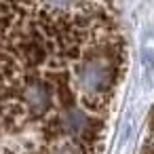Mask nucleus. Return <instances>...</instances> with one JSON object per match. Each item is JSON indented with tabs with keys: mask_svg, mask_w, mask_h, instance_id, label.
Returning <instances> with one entry per match:
<instances>
[{
	"mask_svg": "<svg viewBox=\"0 0 154 154\" xmlns=\"http://www.w3.org/2000/svg\"><path fill=\"white\" fill-rule=\"evenodd\" d=\"M137 154H154V110L148 118V125H146V131H143L141 146H139Z\"/></svg>",
	"mask_w": 154,
	"mask_h": 154,
	"instance_id": "2",
	"label": "nucleus"
},
{
	"mask_svg": "<svg viewBox=\"0 0 154 154\" xmlns=\"http://www.w3.org/2000/svg\"><path fill=\"white\" fill-rule=\"evenodd\" d=\"M129 72L106 2H0V154H106Z\"/></svg>",
	"mask_w": 154,
	"mask_h": 154,
	"instance_id": "1",
	"label": "nucleus"
}]
</instances>
